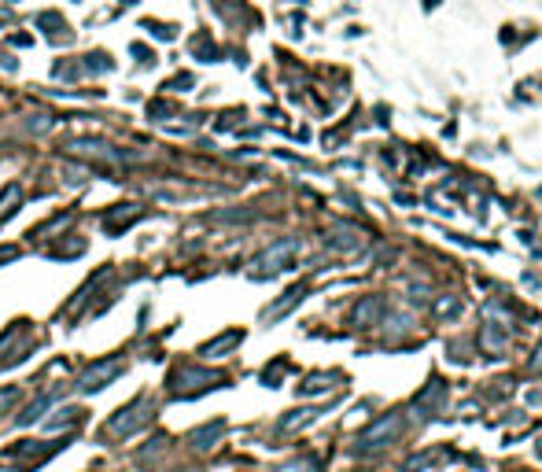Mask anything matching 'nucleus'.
Returning <instances> with one entry per match:
<instances>
[{"label": "nucleus", "instance_id": "obj_23", "mask_svg": "<svg viewBox=\"0 0 542 472\" xmlns=\"http://www.w3.org/2000/svg\"><path fill=\"white\" fill-rule=\"evenodd\" d=\"M531 366H535V369H542V343H538V351H535V358H531Z\"/></svg>", "mask_w": 542, "mask_h": 472}, {"label": "nucleus", "instance_id": "obj_7", "mask_svg": "<svg viewBox=\"0 0 542 472\" xmlns=\"http://www.w3.org/2000/svg\"><path fill=\"white\" fill-rule=\"evenodd\" d=\"M362 244H365V236L354 225H339V229H332L329 236H324V247H329V251H343V255L358 251Z\"/></svg>", "mask_w": 542, "mask_h": 472}, {"label": "nucleus", "instance_id": "obj_4", "mask_svg": "<svg viewBox=\"0 0 542 472\" xmlns=\"http://www.w3.org/2000/svg\"><path fill=\"white\" fill-rule=\"evenodd\" d=\"M402 414H384L380 421H373L369 428L362 432V446L369 450V446H387V443H395L402 436Z\"/></svg>", "mask_w": 542, "mask_h": 472}, {"label": "nucleus", "instance_id": "obj_16", "mask_svg": "<svg viewBox=\"0 0 542 472\" xmlns=\"http://www.w3.org/2000/svg\"><path fill=\"white\" fill-rule=\"evenodd\" d=\"M19 203H23V188H19V185H8L4 196H0V218H11V214L19 210Z\"/></svg>", "mask_w": 542, "mask_h": 472}, {"label": "nucleus", "instance_id": "obj_21", "mask_svg": "<svg viewBox=\"0 0 542 472\" xmlns=\"http://www.w3.org/2000/svg\"><path fill=\"white\" fill-rule=\"evenodd\" d=\"M458 307H461V299H454V295H450V299H443V303L436 307V314H454Z\"/></svg>", "mask_w": 542, "mask_h": 472}, {"label": "nucleus", "instance_id": "obj_19", "mask_svg": "<svg viewBox=\"0 0 542 472\" xmlns=\"http://www.w3.org/2000/svg\"><path fill=\"white\" fill-rule=\"evenodd\" d=\"M277 472H317V461H314V458H295V461H288V465H280Z\"/></svg>", "mask_w": 542, "mask_h": 472}, {"label": "nucleus", "instance_id": "obj_5", "mask_svg": "<svg viewBox=\"0 0 542 472\" xmlns=\"http://www.w3.org/2000/svg\"><path fill=\"white\" fill-rule=\"evenodd\" d=\"M67 148H71V152H78V155L100 159V163H122V159H140V155H133V152H122V148L107 144V140H93V137H78V140H71Z\"/></svg>", "mask_w": 542, "mask_h": 472}, {"label": "nucleus", "instance_id": "obj_3", "mask_svg": "<svg viewBox=\"0 0 542 472\" xmlns=\"http://www.w3.org/2000/svg\"><path fill=\"white\" fill-rule=\"evenodd\" d=\"M295 251H299V240H295V236H288V240H277L273 247H266V251L251 262V277H273L277 270H285V266L292 262Z\"/></svg>", "mask_w": 542, "mask_h": 472}, {"label": "nucleus", "instance_id": "obj_6", "mask_svg": "<svg viewBox=\"0 0 542 472\" xmlns=\"http://www.w3.org/2000/svg\"><path fill=\"white\" fill-rule=\"evenodd\" d=\"M222 376L218 373H207V369H178L170 376V388L178 395H196L203 388H210V384H218Z\"/></svg>", "mask_w": 542, "mask_h": 472}, {"label": "nucleus", "instance_id": "obj_12", "mask_svg": "<svg viewBox=\"0 0 542 472\" xmlns=\"http://www.w3.org/2000/svg\"><path fill=\"white\" fill-rule=\"evenodd\" d=\"M59 395H63V388H56V391H48V395H41L37 402H30V406H26V414H19V421H15V424H23V428H26V424H34V421H37L41 414H45Z\"/></svg>", "mask_w": 542, "mask_h": 472}, {"label": "nucleus", "instance_id": "obj_18", "mask_svg": "<svg viewBox=\"0 0 542 472\" xmlns=\"http://www.w3.org/2000/svg\"><path fill=\"white\" fill-rule=\"evenodd\" d=\"M332 384H329V376H310L307 384H299V395H314V391H329Z\"/></svg>", "mask_w": 542, "mask_h": 472}, {"label": "nucleus", "instance_id": "obj_2", "mask_svg": "<svg viewBox=\"0 0 542 472\" xmlns=\"http://www.w3.org/2000/svg\"><path fill=\"white\" fill-rule=\"evenodd\" d=\"M126 373V361L115 354V358H103V361H96V366H89L81 376H78V384H74V391H81V395H89V391H100V388H107L111 380H118Z\"/></svg>", "mask_w": 542, "mask_h": 472}, {"label": "nucleus", "instance_id": "obj_15", "mask_svg": "<svg viewBox=\"0 0 542 472\" xmlns=\"http://www.w3.org/2000/svg\"><path fill=\"white\" fill-rule=\"evenodd\" d=\"M321 414H324V406H314V410H310V406H307V410H295L292 417L280 421V432H295V428L310 424V421H314V417H321Z\"/></svg>", "mask_w": 542, "mask_h": 472}, {"label": "nucleus", "instance_id": "obj_22", "mask_svg": "<svg viewBox=\"0 0 542 472\" xmlns=\"http://www.w3.org/2000/svg\"><path fill=\"white\" fill-rule=\"evenodd\" d=\"M15 399H19V391H15V388H8V391H0V414H4V410H8V406H11Z\"/></svg>", "mask_w": 542, "mask_h": 472}, {"label": "nucleus", "instance_id": "obj_17", "mask_svg": "<svg viewBox=\"0 0 542 472\" xmlns=\"http://www.w3.org/2000/svg\"><path fill=\"white\" fill-rule=\"evenodd\" d=\"M59 417H48V428L56 432V428H67V424H78L81 417H85V410L81 406H63V410H56Z\"/></svg>", "mask_w": 542, "mask_h": 472}, {"label": "nucleus", "instance_id": "obj_14", "mask_svg": "<svg viewBox=\"0 0 542 472\" xmlns=\"http://www.w3.org/2000/svg\"><path fill=\"white\" fill-rule=\"evenodd\" d=\"M244 339V332H225V336H218V339H210L207 347H203V358H222L229 347H236V343Z\"/></svg>", "mask_w": 542, "mask_h": 472}, {"label": "nucleus", "instance_id": "obj_10", "mask_svg": "<svg viewBox=\"0 0 542 472\" xmlns=\"http://www.w3.org/2000/svg\"><path fill=\"white\" fill-rule=\"evenodd\" d=\"M443 402H446V384H443V380H431L428 388H424V391L417 395L414 410H428V406H431V410H439Z\"/></svg>", "mask_w": 542, "mask_h": 472}, {"label": "nucleus", "instance_id": "obj_8", "mask_svg": "<svg viewBox=\"0 0 542 472\" xmlns=\"http://www.w3.org/2000/svg\"><path fill=\"white\" fill-rule=\"evenodd\" d=\"M133 218H140V207L137 203H122L118 210H111V214H103V229L107 232H118V225L126 229Z\"/></svg>", "mask_w": 542, "mask_h": 472}, {"label": "nucleus", "instance_id": "obj_1", "mask_svg": "<svg viewBox=\"0 0 542 472\" xmlns=\"http://www.w3.org/2000/svg\"><path fill=\"white\" fill-rule=\"evenodd\" d=\"M151 414H155V402H151L148 395H137L129 406H122V410L107 421L103 432L111 436V439H129L133 432H140V428L151 421Z\"/></svg>", "mask_w": 542, "mask_h": 472}, {"label": "nucleus", "instance_id": "obj_20", "mask_svg": "<svg viewBox=\"0 0 542 472\" xmlns=\"http://www.w3.org/2000/svg\"><path fill=\"white\" fill-rule=\"evenodd\" d=\"M387 325H392V336H399V332H409V325H414V321H409L406 314H395L392 321H387Z\"/></svg>", "mask_w": 542, "mask_h": 472}, {"label": "nucleus", "instance_id": "obj_13", "mask_svg": "<svg viewBox=\"0 0 542 472\" xmlns=\"http://www.w3.org/2000/svg\"><path fill=\"white\" fill-rule=\"evenodd\" d=\"M302 295H307V284H295V288H292V292H288L285 299H280V303H273V307H270V310H266L262 317H266V321H277L280 314H288V310H292L295 303H302Z\"/></svg>", "mask_w": 542, "mask_h": 472}, {"label": "nucleus", "instance_id": "obj_9", "mask_svg": "<svg viewBox=\"0 0 542 472\" xmlns=\"http://www.w3.org/2000/svg\"><path fill=\"white\" fill-rule=\"evenodd\" d=\"M377 317H380V299H377V295H365L362 303L354 307V314H351V321H354L358 329H369Z\"/></svg>", "mask_w": 542, "mask_h": 472}, {"label": "nucleus", "instance_id": "obj_11", "mask_svg": "<svg viewBox=\"0 0 542 472\" xmlns=\"http://www.w3.org/2000/svg\"><path fill=\"white\" fill-rule=\"evenodd\" d=\"M225 432V421H214V424H203V428H196V432L188 436V443L196 446V450H210L214 446V439H218Z\"/></svg>", "mask_w": 542, "mask_h": 472}]
</instances>
